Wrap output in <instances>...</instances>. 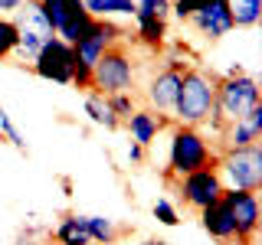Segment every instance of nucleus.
I'll return each instance as SVG.
<instances>
[{"instance_id": "f257e3e1", "label": "nucleus", "mask_w": 262, "mask_h": 245, "mask_svg": "<svg viewBox=\"0 0 262 245\" xmlns=\"http://www.w3.org/2000/svg\"><path fill=\"white\" fill-rule=\"evenodd\" d=\"M216 157H220V151L213 147V141L200 128L170 125L167 167H164L167 180H180V177L193 174V170H203V167H216Z\"/></svg>"}, {"instance_id": "f03ea898", "label": "nucleus", "mask_w": 262, "mask_h": 245, "mask_svg": "<svg viewBox=\"0 0 262 245\" xmlns=\"http://www.w3.org/2000/svg\"><path fill=\"white\" fill-rule=\"evenodd\" d=\"M216 82L220 76L210 69H193L184 72L180 79V92H177V102H174V125H187V128H200L203 121L210 118L213 111V102H216Z\"/></svg>"}, {"instance_id": "7ed1b4c3", "label": "nucleus", "mask_w": 262, "mask_h": 245, "mask_svg": "<svg viewBox=\"0 0 262 245\" xmlns=\"http://www.w3.org/2000/svg\"><path fill=\"white\" fill-rule=\"evenodd\" d=\"M216 174L223 180V190L259 193L262 190V144L223 147L216 157Z\"/></svg>"}, {"instance_id": "20e7f679", "label": "nucleus", "mask_w": 262, "mask_h": 245, "mask_svg": "<svg viewBox=\"0 0 262 245\" xmlns=\"http://www.w3.org/2000/svg\"><path fill=\"white\" fill-rule=\"evenodd\" d=\"M259 105V79L256 76H233V79H223L220 76L216 82V102H213V108L223 114L226 125H233V121H243L246 114Z\"/></svg>"}, {"instance_id": "39448f33", "label": "nucleus", "mask_w": 262, "mask_h": 245, "mask_svg": "<svg viewBox=\"0 0 262 245\" xmlns=\"http://www.w3.org/2000/svg\"><path fill=\"white\" fill-rule=\"evenodd\" d=\"M135 59L125 53L121 46H112L108 53L102 56L95 65H92V92H102V95H118V92H131L135 88Z\"/></svg>"}, {"instance_id": "423d86ee", "label": "nucleus", "mask_w": 262, "mask_h": 245, "mask_svg": "<svg viewBox=\"0 0 262 245\" xmlns=\"http://www.w3.org/2000/svg\"><path fill=\"white\" fill-rule=\"evenodd\" d=\"M39 7H43L49 27H53V36L69 46H76V39L92 23V16L85 13L82 0H39Z\"/></svg>"}, {"instance_id": "0eeeda50", "label": "nucleus", "mask_w": 262, "mask_h": 245, "mask_svg": "<svg viewBox=\"0 0 262 245\" xmlns=\"http://www.w3.org/2000/svg\"><path fill=\"white\" fill-rule=\"evenodd\" d=\"M174 193H177V203L200 212L223 196V180H220L216 167H203V170H193V174L174 180Z\"/></svg>"}, {"instance_id": "6e6552de", "label": "nucleus", "mask_w": 262, "mask_h": 245, "mask_svg": "<svg viewBox=\"0 0 262 245\" xmlns=\"http://www.w3.org/2000/svg\"><path fill=\"white\" fill-rule=\"evenodd\" d=\"M76 53H72L69 43H62V39H46L43 49H39L36 62L30 65L33 72H36L39 79L46 82H56V85H72V76H76Z\"/></svg>"}, {"instance_id": "1a4fd4ad", "label": "nucleus", "mask_w": 262, "mask_h": 245, "mask_svg": "<svg viewBox=\"0 0 262 245\" xmlns=\"http://www.w3.org/2000/svg\"><path fill=\"white\" fill-rule=\"evenodd\" d=\"M118 39H121V27L115 20H92V23H89V30L76 39L72 53H76V59L82 65L92 69V65L102 59L112 46H118Z\"/></svg>"}, {"instance_id": "9d476101", "label": "nucleus", "mask_w": 262, "mask_h": 245, "mask_svg": "<svg viewBox=\"0 0 262 245\" xmlns=\"http://www.w3.org/2000/svg\"><path fill=\"white\" fill-rule=\"evenodd\" d=\"M220 200H223L229 206V212H233L239 245H256V235H259V226H262L259 196L256 193H243V190H223Z\"/></svg>"}, {"instance_id": "9b49d317", "label": "nucleus", "mask_w": 262, "mask_h": 245, "mask_svg": "<svg viewBox=\"0 0 262 245\" xmlns=\"http://www.w3.org/2000/svg\"><path fill=\"white\" fill-rule=\"evenodd\" d=\"M187 23H190V27L200 33L203 39H210V43H216V39H223V36H229V33L236 30L233 27V16H229L223 0H213V4H207L200 13H193Z\"/></svg>"}, {"instance_id": "f8f14e48", "label": "nucleus", "mask_w": 262, "mask_h": 245, "mask_svg": "<svg viewBox=\"0 0 262 245\" xmlns=\"http://www.w3.org/2000/svg\"><path fill=\"white\" fill-rule=\"evenodd\" d=\"M180 79H184V72L161 69L158 76L147 82L144 95H147V105H151V111H158V114H170V111H174L177 92H180Z\"/></svg>"}, {"instance_id": "ddd939ff", "label": "nucleus", "mask_w": 262, "mask_h": 245, "mask_svg": "<svg viewBox=\"0 0 262 245\" xmlns=\"http://www.w3.org/2000/svg\"><path fill=\"white\" fill-rule=\"evenodd\" d=\"M200 226L210 239H216L220 245H239V235H236V223H233V212L223 200H216L213 206L200 209Z\"/></svg>"}, {"instance_id": "4468645a", "label": "nucleus", "mask_w": 262, "mask_h": 245, "mask_svg": "<svg viewBox=\"0 0 262 245\" xmlns=\"http://www.w3.org/2000/svg\"><path fill=\"white\" fill-rule=\"evenodd\" d=\"M121 125L128 128V137H131V144H138V147H151L154 141H158V134L164 128L170 125V118L167 114H158V111H151V108H138L131 118H125Z\"/></svg>"}, {"instance_id": "2eb2a0df", "label": "nucleus", "mask_w": 262, "mask_h": 245, "mask_svg": "<svg viewBox=\"0 0 262 245\" xmlns=\"http://www.w3.org/2000/svg\"><path fill=\"white\" fill-rule=\"evenodd\" d=\"M82 108H85L89 121H92V125H98V128H105V131H118V128H121V121L115 118V111H112V105H108V95L92 92V88H89Z\"/></svg>"}, {"instance_id": "dca6fc26", "label": "nucleus", "mask_w": 262, "mask_h": 245, "mask_svg": "<svg viewBox=\"0 0 262 245\" xmlns=\"http://www.w3.org/2000/svg\"><path fill=\"white\" fill-rule=\"evenodd\" d=\"M236 30H252L262 20V0H223Z\"/></svg>"}, {"instance_id": "f3484780", "label": "nucleus", "mask_w": 262, "mask_h": 245, "mask_svg": "<svg viewBox=\"0 0 262 245\" xmlns=\"http://www.w3.org/2000/svg\"><path fill=\"white\" fill-rule=\"evenodd\" d=\"M92 20H115V16H135V0H82Z\"/></svg>"}, {"instance_id": "a211bd4d", "label": "nucleus", "mask_w": 262, "mask_h": 245, "mask_svg": "<svg viewBox=\"0 0 262 245\" xmlns=\"http://www.w3.org/2000/svg\"><path fill=\"white\" fill-rule=\"evenodd\" d=\"M16 30H20V36H16V49H13L10 59H16L20 65H33L36 56H39V49H43V43H46V36H39L36 30H27V27H16Z\"/></svg>"}, {"instance_id": "6ab92c4d", "label": "nucleus", "mask_w": 262, "mask_h": 245, "mask_svg": "<svg viewBox=\"0 0 262 245\" xmlns=\"http://www.w3.org/2000/svg\"><path fill=\"white\" fill-rule=\"evenodd\" d=\"M56 242H59V245H89L85 216H82V212H69V216H62V223L56 226Z\"/></svg>"}, {"instance_id": "aec40b11", "label": "nucleus", "mask_w": 262, "mask_h": 245, "mask_svg": "<svg viewBox=\"0 0 262 245\" xmlns=\"http://www.w3.org/2000/svg\"><path fill=\"white\" fill-rule=\"evenodd\" d=\"M85 232H89V242L95 245H115L121 235V226L108 216H85Z\"/></svg>"}, {"instance_id": "412c9836", "label": "nucleus", "mask_w": 262, "mask_h": 245, "mask_svg": "<svg viewBox=\"0 0 262 245\" xmlns=\"http://www.w3.org/2000/svg\"><path fill=\"white\" fill-rule=\"evenodd\" d=\"M135 30H138V39H141L144 46H154V49L167 39V20H158V16L135 13Z\"/></svg>"}, {"instance_id": "4be33fe9", "label": "nucleus", "mask_w": 262, "mask_h": 245, "mask_svg": "<svg viewBox=\"0 0 262 245\" xmlns=\"http://www.w3.org/2000/svg\"><path fill=\"white\" fill-rule=\"evenodd\" d=\"M220 141H223V147H249V144H259V134L246 121H233V125H226Z\"/></svg>"}, {"instance_id": "5701e85b", "label": "nucleus", "mask_w": 262, "mask_h": 245, "mask_svg": "<svg viewBox=\"0 0 262 245\" xmlns=\"http://www.w3.org/2000/svg\"><path fill=\"white\" fill-rule=\"evenodd\" d=\"M16 36H20V30H16L13 16H0V59H10L13 56Z\"/></svg>"}, {"instance_id": "b1692460", "label": "nucleus", "mask_w": 262, "mask_h": 245, "mask_svg": "<svg viewBox=\"0 0 262 245\" xmlns=\"http://www.w3.org/2000/svg\"><path fill=\"white\" fill-rule=\"evenodd\" d=\"M108 105H112V111H115V118H118V121H125V118H131V114L138 111V102H135V95H131V92L108 95Z\"/></svg>"}, {"instance_id": "393cba45", "label": "nucleus", "mask_w": 262, "mask_h": 245, "mask_svg": "<svg viewBox=\"0 0 262 245\" xmlns=\"http://www.w3.org/2000/svg\"><path fill=\"white\" fill-rule=\"evenodd\" d=\"M207 4H213V0H170V16H177L180 23H187L193 13H200Z\"/></svg>"}, {"instance_id": "a878e982", "label": "nucleus", "mask_w": 262, "mask_h": 245, "mask_svg": "<svg viewBox=\"0 0 262 245\" xmlns=\"http://www.w3.org/2000/svg\"><path fill=\"white\" fill-rule=\"evenodd\" d=\"M135 13L167 20V16H170V0H135Z\"/></svg>"}, {"instance_id": "bb28decb", "label": "nucleus", "mask_w": 262, "mask_h": 245, "mask_svg": "<svg viewBox=\"0 0 262 245\" xmlns=\"http://www.w3.org/2000/svg\"><path fill=\"white\" fill-rule=\"evenodd\" d=\"M154 219H158V223L161 226H170V229H174L177 223H180V212H177V203H170V200H158V203H154Z\"/></svg>"}, {"instance_id": "cd10ccee", "label": "nucleus", "mask_w": 262, "mask_h": 245, "mask_svg": "<svg viewBox=\"0 0 262 245\" xmlns=\"http://www.w3.org/2000/svg\"><path fill=\"white\" fill-rule=\"evenodd\" d=\"M0 134H4V137H7V141H10L20 154H27V137H23L20 131H16V125L10 121V114H7V111L0 114Z\"/></svg>"}, {"instance_id": "c85d7f7f", "label": "nucleus", "mask_w": 262, "mask_h": 245, "mask_svg": "<svg viewBox=\"0 0 262 245\" xmlns=\"http://www.w3.org/2000/svg\"><path fill=\"white\" fill-rule=\"evenodd\" d=\"M243 121H246V125H249V128H252V131H256V134L262 137V102H259V105H256V108H252L249 114H246Z\"/></svg>"}, {"instance_id": "c756f323", "label": "nucleus", "mask_w": 262, "mask_h": 245, "mask_svg": "<svg viewBox=\"0 0 262 245\" xmlns=\"http://www.w3.org/2000/svg\"><path fill=\"white\" fill-rule=\"evenodd\" d=\"M13 245H39L36 242V229L27 226V229H20V235H16V242Z\"/></svg>"}, {"instance_id": "7c9ffc66", "label": "nucleus", "mask_w": 262, "mask_h": 245, "mask_svg": "<svg viewBox=\"0 0 262 245\" xmlns=\"http://www.w3.org/2000/svg\"><path fill=\"white\" fill-rule=\"evenodd\" d=\"M23 4H27V0H0V16H10V13H16Z\"/></svg>"}, {"instance_id": "2f4dec72", "label": "nucleus", "mask_w": 262, "mask_h": 245, "mask_svg": "<svg viewBox=\"0 0 262 245\" xmlns=\"http://www.w3.org/2000/svg\"><path fill=\"white\" fill-rule=\"evenodd\" d=\"M128 160H131V163H141V160H144V147L128 144Z\"/></svg>"}, {"instance_id": "473e14b6", "label": "nucleus", "mask_w": 262, "mask_h": 245, "mask_svg": "<svg viewBox=\"0 0 262 245\" xmlns=\"http://www.w3.org/2000/svg\"><path fill=\"white\" fill-rule=\"evenodd\" d=\"M135 245H167L164 239H141V242H135Z\"/></svg>"}, {"instance_id": "72a5a7b5", "label": "nucleus", "mask_w": 262, "mask_h": 245, "mask_svg": "<svg viewBox=\"0 0 262 245\" xmlns=\"http://www.w3.org/2000/svg\"><path fill=\"white\" fill-rule=\"evenodd\" d=\"M0 114H4V105H0Z\"/></svg>"}, {"instance_id": "f704fd0d", "label": "nucleus", "mask_w": 262, "mask_h": 245, "mask_svg": "<svg viewBox=\"0 0 262 245\" xmlns=\"http://www.w3.org/2000/svg\"><path fill=\"white\" fill-rule=\"evenodd\" d=\"M89 245H95V242H89Z\"/></svg>"}]
</instances>
